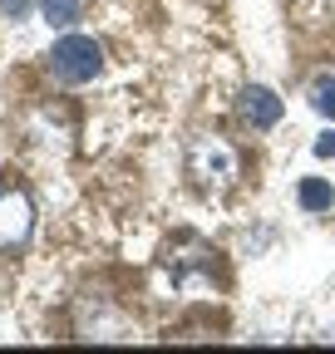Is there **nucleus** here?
<instances>
[{"label":"nucleus","instance_id":"4","mask_svg":"<svg viewBox=\"0 0 335 354\" xmlns=\"http://www.w3.org/2000/svg\"><path fill=\"white\" fill-rule=\"evenodd\" d=\"M237 113H242V123H251V128H276V123H281V99L271 94V88L251 84V88H242Z\"/></svg>","mask_w":335,"mask_h":354},{"label":"nucleus","instance_id":"3","mask_svg":"<svg viewBox=\"0 0 335 354\" xmlns=\"http://www.w3.org/2000/svg\"><path fill=\"white\" fill-rule=\"evenodd\" d=\"M35 227V207L25 192H0V251H10L30 236Z\"/></svg>","mask_w":335,"mask_h":354},{"label":"nucleus","instance_id":"8","mask_svg":"<svg viewBox=\"0 0 335 354\" xmlns=\"http://www.w3.org/2000/svg\"><path fill=\"white\" fill-rule=\"evenodd\" d=\"M316 158H335V128L316 138Z\"/></svg>","mask_w":335,"mask_h":354},{"label":"nucleus","instance_id":"1","mask_svg":"<svg viewBox=\"0 0 335 354\" xmlns=\"http://www.w3.org/2000/svg\"><path fill=\"white\" fill-rule=\"evenodd\" d=\"M188 172L197 177V187L207 192H227L237 183V153L222 138H192L188 148Z\"/></svg>","mask_w":335,"mask_h":354},{"label":"nucleus","instance_id":"2","mask_svg":"<svg viewBox=\"0 0 335 354\" xmlns=\"http://www.w3.org/2000/svg\"><path fill=\"white\" fill-rule=\"evenodd\" d=\"M50 69L64 84H89L104 69V50L89 35H64V39H55V50H50Z\"/></svg>","mask_w":335,"mask_h":354},{"label":"nucleus","instance_id":"9","mask_svg":"<svg viewBox=\"0 0 335 354\" xmlns=\"http://www.w3.org/2000/svg\"><path fill=\"white\" fill-rule=\"evenodd\" d=\"M0 10H6L10 20H20V15L30 10V0H0Z\"/></svg>","mask_w":335,"mask_h":354},{"label":"nucleus","instance_id":"5","mask_svg":"<svg viewBox=\"0 0 335 354\" xmlns=\"http://www.w3.org/2000/svg\"><path fill=\"white\" fill-rule=\"evenodd\" d=\"M296 197H301V207H306V212H330V207H335V187L325 183V177H306Z\"/></svg>","mask_w":335,"mask_h":354},{"label":"nucleus","instance_id":"6","mask_svg":"<svg viewBox=\"0 0 335 354\" xmlns=\"http://www.w3.org/2000/svg\"><path fill=\"white\" fill-rule=\"evenodd\" d=\"M84 10V0H45V25L50 30H69Z\"/></svg>","mask_w":335,"mask_h":354},{"label":"nucleus","instance_id":"7","mask_svg":"<svg viewBox=\"0 0 335 354\" xmlns=\"http://www.w3.org/2000/svg\"><path fill=\"white\" fill-rule=\"evenodd\" d=\"M311 104H316V113L335 118V79H320V84H316V99H311Z\"/></svg>","mask_w":335,"mask_h":354}]
</instances>
